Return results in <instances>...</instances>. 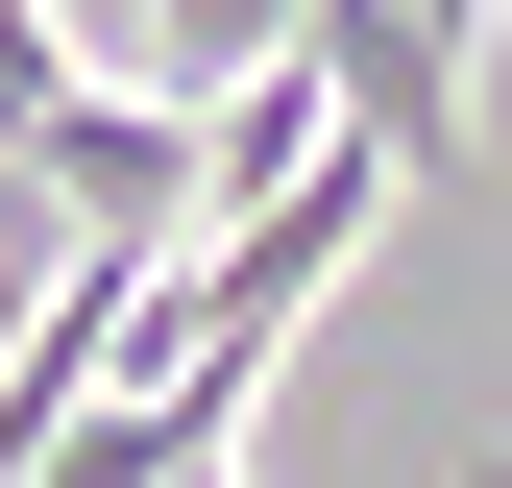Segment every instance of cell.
I'll return each mask as SVG.
<instances>
[{"label":"cell","instance_id":"cell-1","mask_svg":"<svg viewBox=\"0 0 512 488\" xmlns=\"http://www.w3.org/2000/svg\"><path fill=\"white\" fill-rule=\"evenodd\" d=\"M317 98H342V147L366 171H439V147H464V25H439V0H317Z\"/></svg>","mask_w":512,"mask_h":488},{"label":"cell","instance_id":"cell-2","mask_svg":"<svg viewBox=\"0 0 512 488\" xmlns=\"http://www.w3.org/2000/svg\"><path fill=\"white\" fill-rule=\"evenodd\" d=\"M74 98H98V74H74V49L25 25V0H0V147H49V122H74Z\"/></svg>","mask_w":512,"mask_h":488},{"label":"cell","instance_id":"cell-3","mask_svg":"<svg viewBox=\"0 0 512 488\" xmlns=\"http://www.w3.org/2000/svg\"><path fill=\"white\" fill-rule=\"evenodd\" d=\"M147 440H171V488H244V415H147Z\"/></svg>","mask_w":512,"mask_h":488},{"label":"cell","instance_id":"cell-4","mask_svg":"<svg viewBox=\"0 0 512 488\" xmlns=\"http://www.w3.org/2000/svg\"><path fill=\"white\" fill-rule=\"evenodd\" d=\"M488 488H512V464H488Z\"/></svg>","mask_w":512,"mask_h":488}]
</instances>
